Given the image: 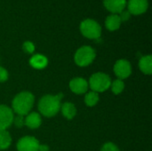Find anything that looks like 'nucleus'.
Masks as SVG:
<instances>
[{
    "mask_svg": "<svg viewBox=\"0 0 152 151\" xmlns=\"http://www.w3.org/2000/svg\"><path fill=\"white\" fill-rule=\"evenodd\" d=\"M62 93L57 95H45L42 97L38 103V109L42 115L47 117H54L61 109V101Z\"/></svg>",
    "mask_w": 152,
    "mask_h": 151,
    "instance_id": "obj_1",
    "label": "nucleus"
},
{
    "mask_svg": "<svg viewBox=\"0 0 152 151\" xmlns=\"http://www.w3.org/2000/svg\"><path fill=\"white\" fill-rule=\"evenodd\" d=\"M34 101L35 98L31 93L21 92L14 97L12 101V109L20 116L28 115L34 105Z\"/></svg>",
    "mask_w": 152,
    "mask_h": 151,
    "instance_id": "obj_2",
    "label": "nucleus"
},
{
    "mask_svg": "<svg viewBox=\"0 0 152 151\" xmlns=\"http://www.w3.org/2000/svg\"><path fill=\"white\" fill-rule=\"evenodd\" d=\"M111 85L110 77L102 72H98L94 74L89 80V85L93 92L102 93L110 88Z\"/></svg>",
    "mask_w": 152,
    "mask_h": 151,
    "instance_id": "obj_3",
    "label": "nucleus"
},
{
    "mask_svg": "<svg viewBox=\"0 0 152 151\" xmlns=\"http://www.w3.org/2000/svg\"><path fill=\"white\" fill-rule=\"evenodd\" d=\"M80 31L82 35L86 38L98 39L102 34V28L97 21L92 19H86L81 22Z\"/></svg>",
    "mask_w": 152,
    "mask_h": 151,
    "instance_id": "obj_4",
    "label": "nucleus"
},
{
    "mask_svg": "<svg viewBox=\"0 0 152 151\" xmlns=\"http://www.w3.org/2000/svg\"><path fill=\"white\" fill-rule=\"evenodd\" d=\"M95 59V51L88 45L80 47L75 53V62L79 67H86L90 65Z\"/></svg>",
    "mask_w": 152,
    "mask_h": 151,
    "instance_id": "obj_5",
    "label": "nucleus"
},
{
    "mask_svg": "<svg viewBox=\"0 0 152 151\" xmlns=\"http://www.w3.org/2000/svg\"><path fill=\"white\" fill-rule=\"evenodd\" d=\"M39 142L31 136H25L17 143L18 151H39Z\"/></svg>",
    "mask_w": 152,
    "mask_h": 151,
    "instance_id": "obj_6",
    "label": "nucleus"
},
{
    "mask_svg": "<svg viewBox=\"0 0 152 151\" xmlns=\"http://www.w3.org/2000/svg\"><path fill=\"white\" fill-rule=\"evenodd\" d=\"M115 75L121 80L127 78L132 73L131 64L126 60H119L114 65Z\"/></svg>",
    "mask_w": 152,
    "mask_h": 151,
    "instance_id": "obj_7",
    "label": "nucleus"
},
{
    "mask_svg": "<svg viewBox=\"0 0 152 151\" xmlns=\"http://www.w3.org/2000/svg\"><path fill=\"white\" fill-rule=\"evenodd\" d=\"M12 110L5 105H0V131L6 130L12 125Z\"/></svg>",
    "mask_w": 152,
    "mask_h": 151,
    "instance_id": "obj_8",
    "label": "nucleus"
},
{
    "mask_svg": "<svg viewBox=\"0 0 152 151\" xmlns=\"http://www.w3.org/2000/svg\"><path fill=\"white\" fill-rule=\"evenodd\" d=\"M126 4L130 14L140 15L147 11L149 2L148 0H129Z\"/></svg>",
    "mask_w": 152,
    "mask_h": 151,
    "instance_id": "obj_9",
    "label": "nucleus"
},
{
    "mask_svg": "<svg viewBox=\"0 0 152 151\" xmlns=\"http://www.w3.org/2000/svg\"><path fill=\"white\" fill-rule=\"evenodd\" d=\"M105 8L112 14H119L126 6V0H103Z\"/></svg>",
    "mask_w": 152,
    "mask_h": 151,
    "instance_id": "obj_10",
    "label": "nucleus"
},
{
    "mask_svg": "<svg viewBox=\"0 0 152 151\" xmlns=\"http://www.w3.org/2000/svg\"><path fill=\"white\" fill-rule=\"evenodd\" d=\"M69 88L74 93L82 94L87 92L88 83L82 77H76L69 82Z\"/></svg>",
    "mask_w": 152,
    "mask_h": 151,
    "instance_id": "obj_11",
    "label": "nucleus"
},
{
    "mask_svg": "<svg viewBox=\"0 0 152 151\" xmlns=\"http://www.w3.org/2000/svg\"><path fill=\"white\" fill-rule=\"evenodd\" d=\"M25 125L30 128V129H37L40 126L41 123H42V119L41 117L38 113L36 112H31L28 113L24 120Z\"/></svg>",
    "mask_w": 152,
    "mask_h": 151,
    "instance_id": "obj_12",
    "label": "nucleus"
},
{
    "mask_svg": "<svg viewBox=\"0 0 152 151\" xmlns=\"http://www.w3.org/2000/svg\"><path fill=\"white\" fill-rule=\"evenodd\" d=\"M29 64L34 69H45L47 66L48 60H47V58L45 56H44L42 54H35L29 60Z\"/></svg>",
    "mask_w": 152,
    "mask_h": 151,
    "instance_id": "obj_13",
    "label": "nucleus"
},
{
    "mask_svg": "<svg viewBox=\"0 0 152 151\" xmlns=\"http://www.w3.org/2000/svg\"><path fill=\"white\" fill-rule=\"evenodd\" d=\"M121 22L122 21L118 14H111L107 17L105 20V26L110 31H115L119 28Z\"/></svg>",
    "mask_w": 152,
    "mask_h": 151,
    "instance_id": "obj_14",
    "label": "nucleus"
},
{
    "mask_svg": "<svg viewBox=\"0 0 152 151\" xmlns=\"http://www.w3.org/2000/svg\"><path fill=\"white\" fill-rule=\"evenodd\" d=\"M139 66L141 70L146 74L151 75L152 73V56L151 55H146L143 56L139 62Z\"/></svg>",
    "mask_w": 152,
    "mask_h": 151,
    "instance_id": "obj_15",
    "label": "nucleus"
},
{
    "mask_svg": "<svg viewBox=\"0 0 152 151\" xmlns=\"http://www.w3.org/2000/svg\"><path fill=\"white\" fill-rule=\"evenodd\" d=\"M61 109L62 115L67 119H72L77 114V109H76L75 105L70 102L63 103L62 106H61Z\"/></svg>",
    "mask_w": 152,
    "mask_h": 151,
    "instance_id": "obj_16",
    "label": "nucleus"
},
{
    "mask_svg": "<svg viewBox=\"0 0 152 151\" xmlns=\"http://www.w3.org/2000/svg\"><path fill=\"white\" fill-rule=\"evenodd\" d=\"M12 143L10 133L6 130L0 131V150H6Z\"/></svg>",
    "mask_w": 152,
    "mask_h": 151,
    "instance_id": "obj_17",
    "label": "nucleus"
},
{
    "mask_svg": "<svg viewBox=\"0 0 152 151\" xmlns=\"http://www.w3.org/2000/svg\"><path fill=\"white\" fill-rule=\"evenodd\" d=\"M99 101V95L95 92H89L86 94L85 97V102L87 106L93 107L96 105Z\"/></svg>",
    "mask_w": 152,
    "mask_h": 151,
    "instance_id": "obj_18",
    "label": "nucleus"
},
{
    "mask_svg": "<svg viewBox=\"0 0 152 151\" xmlns=\"http://www.w3.org/2000/svg\"><path fill=\"white\" fill-rule=\"evenodd\" d=\"M111 86V90L115 94H119L123 92L124 88H125V84L122 80L120 79H117L115 80L112 85H110Z\"/></svg>",
    "mask_w": 152,
    "mask_h": 151,
    "instance_id": "obj_19",
    "label": "nucleus"
},
{
    "mask_svg": "<svg viewBox=\"0 0 152 151\" xmlns=\"http://www.w3.org/2000/svg\"><path fill=\"white\" fill-rule=\"evenodd\" d=\"M23 50L27 53H33L35 51V45L32 42L30 41H27L23 44Z\"/></svg>",
    "mask_w": 152,
    "mask_h": 151,
    "instance_id": "obj_20",
    "label": "nucleus"
},
{
    "mask_svg": "<svg viewBox=\"0 0 152 151\" xmlns=\"http://www.w3.org/2000/svg\"><path fill=\"white\" fill-rule=\"evenodd\" d=\"M101 151H119V150H118V148L114 143H112V142H107V143H105V144L102 146V148Z\"/></svg>",
    "mask_w": 152,
    "mask_h": 151,
    "instance_id": "obj_21",
    "label": "nucleus"
},
{
    "mask_svg": "<svg viewBox=\"0 0 152 151\" xmlns=\"http://www.w3.org/2000/svg\"><path fill=\"white\" fill-rule=\"evenodd\" d=\"M13 121H14V124L17 127H22L25 123H24V118H23V116H20L18 115L15 118H13Z\"/></svg>",
    "mask_w": 152,
    "mask_h": 151,
    "instance_id": "obj_22",
    "label": "nucleus"
},
{
    "mask_svg": "<svg viewBox=\"0 0 152 151\" xmlns=\"http://www.w3.org/2000/svg\"><path fill=\"white\" fill-rule=\"evenodd\" d=\"M8 79V72L5 69L0 67V82H5Z\"/></svg>",
    "mask_w": 152,
    "mask_h": 151,
    "instance_id": "obj_23",
    "label": "nucleus"
},
{
    "mask_svg": "<svg viewBox=\"0 0 152 151\" xmlns=\"http://www.w3.org/2000/svg\"><path fill=\"white\" fill-rule=\"evenodd\" d=\"M119 17H120V19H121V21H126V20H127L128 19H129V17H130V13H129V12L128 11H123V12H121L119 14Z\"/></svg>",
    "mask_w": 152,
    "mask_h": 151,
    "instance_id": "obj_24",
    "label": "nucleus"
},
{
    "mask_svg": "<svg viewBox=\"0 0 152 151\" xmlns=\"http://www.w3.org/2000/svg\"><path fill=\"white\" fill-rule=\"evenodd\" d=\"M49 148L45 145H39V151H48Z\"/></svg>",
    "mask_w": 152,
    "mask_h": 151,
    "instance_id": "obj_25",
    "label": "nucleus"
}]
</instances>
